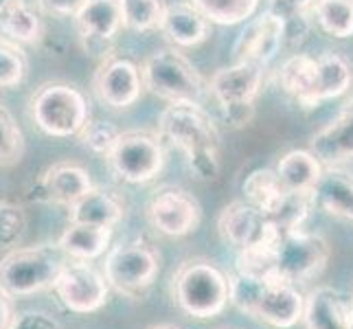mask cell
<instances>
[{"instance_id":"12","label":"cell","mask_w":353,"mask_h":329,"mask_svg":"<svg viewBox=\"0 0 353 329\" xmlns=\"http://www.w3.org/2000/svg\"><path fill=\"white\" fill-rule=\"evenodd\" d=\"M53 290L59 303L72 314H94L110 301V286L90 261L68 259Z\"/></svg>"},{"instance_id":"8","label":"cell","mask_w":353,"mask_h":329,"mask_svg":"<svg viewBox=\"0 0 353 329\" xmlns=\"http://www.w3.org/2000/svg\"><path fill=\"white\" fill-rule=\"evenodd\" d=\"M143 88L167 103L193 101L198 103L206 83L191 59L178 48H161L145 57L141 64Z\"/></svg>"},{"instance_id":"1","label":"cell","mask_w":353,"mask_h":329,"mask_svg":"<svg viewBox=\"0 0 353 329\" xmlns=\"http://www.w3.org/2000/svg\"><path fill=\"white\" fill-rule=\"evenodd\" d=\"M158 139L182 152L193 178L209 182L220 176V132L200 103H169L158 119Z\"/></svg>"},{"instance_id":"5","label":"cell","mask_w":353,"mask_h":329,"mask_svg":"<svg viewBox=\"0 0 353 329\" xmlns=\"http://www.w3.org/2000/svg\"><path fill=\"white\" fill-rule=\"evenodd\" d=\"M66 261L57 243L11 248L0 259V292L16 301L53 290Z\"/></svg>"},{"instance_id":"34","label":"cell","mask_w":353,"mask_h":329,"mask_svg":"<svg viewBox=\"0 0 353 329\" xmlns=\"http://www.w3.org/2000/svg\"><path fill=\"white\" fill-rule=\"evenodd\" d=\"M119 134H121V130L114 123H110V121H101V119L90 121L88 119V123L79 130L77 139L81 141V145L86 150L105 156L108 150L112 148V143L117 141Z\"/></svg>"},{"instance_id":"18","label":"cell","mask_w":353,"mask_h":329,"mask_svg":"<svg viewBox=\"0 0 353 329\" xmlns=\"http://www.w3.org/2000/svg\"><path fill=\"white\" fill-rule=\"evenodd\" d=\"M90 174L81 165L75 163H57L33 182L29 198L40 204L68 206L75 204L83 193L92 189Z\"/></svg>"},{"instance_id":"39","label":"cell","mask_w":353,"mask_h":329,"mask_svg":"<svg viewBox=\"0 0 353 329\" xmlns=\"http://www.w3.org/2000/svg\"><path fill=\"white\" fill-rule=\"evenodd\" d=\"M347 306H349V325L353 329V299H351V303H347Z\"/></svg>"},{"instance_id":"40","label":"cell","mask_w":353,"mask_h":329,"mask_svg":"<svg viewBox=\"0 0 353 329\" xmlns=\"http://www.w3.org/2000/svg\"><path fill=\"white\" fill-rule=\"evenodd\" d=\"M148 329H180L176 325H154V327H148Z\"/></svg>"},{"instance_id":"29","label":"cell","mask_w":353,"mask_h":329,"mask_svg":"<svg viewBox=\"0 0 353 329\" xmlns=\"http://www.w3.org/2000/svg\"><path fill=\"white\" fill-rule=\"evenodd\" d=\"M312 14L319 27L332 38L345 40L353 35V3L351 0H316Z\"/></svg>"},{"instance_id":"9","label":"cell","mask_w":353,"mask_h":329,"mask_svg":"<svg viewBox=\"0 0 353 329\" xmlns=\"http://www.w3.org/2000/svg\"><path fill=\"white\" fill-rule=\"evenodd\" d=\"M330 241L321 233L294 228L274 239V275L288 283H310L330 263Z\"/></svg>"},{"instance_id":"22","label":"cell","mask_w":353,"mask_h":329,"mask_svg":"<svg viewBox=\"0 0 353 329\" xmlns=\"http://www.w3.org/2000/svg\"><path fill=\"white\" fill-rule=\"evenodd\" d=\"M312 200L330 217L353 222V176L340 167H325L312 189Z\"/></svg>"},{"instance_id":"42","label":"cell","mask_w":353,"mask_h":329,"mask_svg":"<svg viewBox=\"0 0 353 329\" xmlns=\"http://www.w3.org/2000/svg\"><path fill=\"white\" fill-rule=\"evenodd\" d=\"M351 3H353V0H351Z\"/></svg>"},{"instance_id":"21","label":"cell","mask_w":353,"mask_h":329,"mask_svg":"<svg viewBox=\"0 0 353 329\" xmlns=\"http://www.w3.org/2000/svg\"><path fill=\"white\" fill-rule=\"evenodd\" d=\"M158 31L176 48H193L209 40L211 22L191 3H174L165 5V14Z\"/></svg>"},{"instance_id":"15","label":"cell","mask_w":353,"mask_h":329,"mask_svg":"<svg viewBox=\"0 0 353 329\" xmlns=\"http://www.w3.org/2000/svg\"><path fill=\"white\" fill-rule=\"evenodd\" d=\"M92 90L97 99L112 110H128L141 99L143 79L141 66L123 55L103 57L92 79Z\"/></svg>"},{"instance_id":"16","label":"cell","mask_w":353,"mask_h":329,"mask_svg":"<svg viewBox=\"0 0 353 329\" xmlns=\"http://www.w3.org/2000/svg\"><path fill=\"white\" fill-rule=\"evenodd\" d=\"M217 233L224 243L237 250L259 246L279 237L270 217L246 200H235L224 206L217 217Z\"/></svg>"},{"instance_id":"3","label":"cell","mask_w":353,"mask_h":329,"mask_svg":"<svg viewBox=\"0 0 353 329\" xmlns=\"http://www.w3.org/2000/svg\"><path fill=\"white\" fill-rule=\"evenodd\" d=\"M228 303L274 329L299 325L305 310V297L299 286L281 279H254L241 272L228 275Z\"/></svg>"},{"instance_id":"19","label":"cell","mask_w":353,"mask_h":329,"mask_svg":"<svg viewBox=\"0 0 353 329\" xmlns=\"http://www.w3.org/2000/svg\"><path fill=\"white\" fill-rule=\"evenodd\" d=\"M310 152L319 158L323 167H340L353 161V101L314 134Z\"/></svg>"},{"instance_id":"27","label":"cell","mask_w":353,"mask_h":329,"mask_svg":"<svg viewBox=\"0 0 353 329\" xmlns=\"http://www.w3.org/2000/svg\"><path fill=\"white\" fill-rule=\"evenodd\" d=\"M241 191H243V200L257 206L265 215H270L288 193L274 169H254L243 180Z\"/></svg>"},{"instance_id":"7","label":"cell","mask_w":353,"mask_h":329,"mask_svg":"<svg viewBox=\"0 0 353 329\" xmlns=\"http://www.w3.org/2000/svg\"><path fill=\"white\" fill-rule=\"evenodd\" d=\"M31 121L42 134L53 139L77 137L88 123V99L77 86L64 81H48L31 94L29 99Z\"/></svg>"},{"instance_id":"14","label":"cell","mask_w":353,"mask_h":329,"mask_svg":"<svg viewBox=\"0 0 353 329\" xmlns=\"http://www.w3.org/2000/svg\"><path fill=\"white\" fill-rule=\"evenodd\" d=\"M72 18L83 51L101 59L110 55L117 35L123 29L119 0H86Z\"/></svg>"},{"instance_id":"37","label":"cell","mask_w":353,"mask_h":329,"mask_svg":"<svg viewBox=\"0 0 353 329\" xmlns=\"http://www.w3.org/2000/svg\"><path fill=\"white\" fill-rule=\"evenodd\" d=\"M86 0H38V7L51 16H75Z\"/></svg>"},{"instance_id":"13","label":"cell","mask_w":353,"mask_h":329,"mask_svg":"<svg viewBox=\"0 0 353 329\" xmlns=\"http://www.w3.org/2000/svg\"><path fill=\"white\" fill-rule=\"evenodd\" d=\"M145 215L156 233L165 237H187L200 226L202 206L187 189L165 185L152 193Z\"/></svg>"},{"instance_id":"4","label":"cell","mask_w":353,"mask_h":329,"mask_svg":"<svg viewBox=\"0 0 353 329\" xmlns=\"http://www.w3.org/2000/svg\"><path fill=\"white\" fill-rule=\"evenodd\" d=\"M172 297L178 310L191 319H215L228 306V275L211 259H187L172 277Z\"/></svg>"},{"instance_id":"41","label":"cell","mask_w":353,"mask_h":329,"mask_svg":"<svg viewBox=\"0 0 353 329\" xmlns=\"http://www.w3.org/2000/svg\"><path fill=\"white\" fill-rule=\"evenodd\" d=\"M220 329H233V327H220Z\"/></svg>"},{"instance_id":"17","label":"cell","mask_w":353,"mask_h":329,"mask_svg":"<svg viewBox=\"0 0 353 329\" xmlns=\"http://www.w3.org/2000/svg\"><path fill=\"white\" fill-rule=\"evenodd\" d=\"M288 33V22L265 9L263 14L246 22L233 46L235 62H250L268 66L276 57Z\"/></svg>"},{"instance_id":"32","label":"cell","mask_w":353,"mask_h":329,"mask_svg":"<svg viewBox=\"0 0 353 329\" xmlns=\"http://www.w3.org/2000/svg\"><path fill=\"white\" fill-rule=\"evenodd\" d=\"M29 59L16 42L0 38V90H14L27 79Z\"/></svg>"},{"instance_id":"28","label":"cell","mask_w":353,"mask_h":329,"mask_svg":"<svg viewBox=\"0 0 353 329\" xmlns=\"http://www.w3.org/2000/svg\"><path fill=\"white\" fill-rule=\"evenodd\" d=\"M211 24L233 27L254 16L261 0H189Z\"/></svg>"},{"instance_id":"25","label":"cell","mask_w":353,"mask_h":329,"mask_svg":"<svg viewBox=\"0 0 353 329\" xmlns=\"http://www.w3.org/2000/svg\"><path fill=\"white\" fill-rule=\"evenodd\" d=\"M42 31V18L27 0H3L0 3V38L16 44H35L40 42Z\"/></svg>"},{"instance_id":"2","label":"cell","mask_w":353,"mask_h":329,"mask_svg":"<svg viewBox=\"0 0 353 329\" xmlns=\"http://www.w3.org/2000/svg\"><path fill=\"white\" fill-rule=\"evenodd\" d=\"M279 88L301 108L312 110L343 97L353 81V66L338 53H296L279 68Z\"/></svg>"},{"instance_id":"38","label":"cell","mask_w":353,"mask_h":329,"mask_svg":"<svg viewBox=\"0 0 353 329\" xmlns=\"http://www.w3.org/2000/svg\"><path fill=\"white\" fill-rule=\"evenodd\" d=\"M14 314V299H9L5 292H0V329H9Z\"/></svg>"},{"instance_id":"20","label":"cell","mask_w":353,"mask_h":329,"mask_svg":"<svg viewBox=\"0 0 353 329\" xmlns=\"http://www.w3.org/2000/svg\"><path fill=\"white\" fill-rule=\"evenodd\" d=\"M128 213L125 198L110 187H92L68 206V222L114 228Z\"/></svg>"},{"instance_id":"24","label":"cell","mask_w":353,"mask_h":329,"mask_svg":"<svg viewBox=\"0 0 353 329\" xmlns=\"http://www.w3.org/2000/svg\"><path fill=\"white\" fill-rule=\"evenodd\" d=\"M112 230L105 226H92V224H75L68 222L64 233L59 235L57 246L68 259L75 261H94L103 257L110 250Z\"/></svg>"},{"instance_id":"26","label":"cell","mask_w":353,"mask_h":329,"mask_svg":"<svg viewBox=\"0 0 353 329\" xmlns=\"http://www.w3.org/2000/svg\"><path fill=\"white\" fill-rule=\"evenodd\" d=\"M323 165L310 150H292L285 156L279 158V163L274 167L276 176L281 178L283 187L288 191H301V193H312L316 187Z\"/></svg>"},{"instance_id":"30","label":"cell","mask_w":353,"mask_h":329,"mask_svg":"<svg viewBox=\"0 0 353 329\" xmlns=\"http://www.w3.org/2000/svg\"><path fill=\"white\" fill-rule=\"evenodd\" d=\"M123 14V29L134 33L158 31L165 14L163 0H119Z\"/></svg>"},{"instance_id":"35","label":"cell","mask_w":353,"mask_h":329,"mask_svg":"<svg viewBox=\"0 0 353 329\" xmlns=\"http://www.w3.org/2000/svg\"><path fill=\"white\" fill-rule=\"evenodd\" d=\"M9 329H64L62 323L53 319L48 312L42 310H24L16 312L14 319H11Z\"/></svg>"},{"instance_id":"33","label":"cell","mask_w":353,"mask_h":329,"mask_svg":"<svg viewBox=\"0 0 353 329\" xmlns=\"http://www.w3.org/2000/svg\"><path fill=\"white\" fill-rule=\"evenodd\" d=\"M29 217L20 204L0 200V250H11L27 233Z\"/></svg>"},{"instance_id":"10","label":"cell","mask_w":353,"mask_h":329,"mask_svg":"<svg viewBox=\"0 0 353 329\" xmlns=\"http://www.w3.org/2000/svg\"><path fill=\"white\" fill-rule=\"evenodd\" d=\"M105 161L112 174L130 185H145L158 178L165 167V143L158 134L145 130L121 132L112 148L108 150Z\"/></svg>"},{"instance_id":"31","label":"cell","mask_w":353,"mask_h":329,"mask_svg":"<svg viewBox=\"0 0 353 329\" xmlns=\"http://www.w3.org/2000/svg\"><path fill=\"white\" fill-rule=\"evenodd\" d=\"M24 132L7 106L0 103V167H14L24 156Z\"/></svg>"},{"instance_id":"11","label":"cell","mask_w":353,"mask_h":329,"mask_svg":"<svg viewBox=\"0 0 353 329\" xmlns=\"http://www.w3.org/2000/svg\"><path fill=\"white\" fill-rule=\"evenodd\" d=\"M265 66L250 62H235L224 66L206 83L215 103L226 110V119L235 128L246 126L252 114V103L263 88Z\"/></svg>"},{"instance_id":"23","label":"cell","mask_w":353,"mask_h":329,"mask_svg":"<svg viewBox=\"0 0 353 329\" xmlns=\"http://www.w3.org/2000/svg\"><path fill=\"white\" fill-rule=\"evenodd\" d=\"M303 323L305 329H351L347 301L330 286L316 288L305 297Z\"/></svg>"},{"instance_id":"36","label":"cell","mask_w":353,"mask_h":329,"mask_svg":"<svg viewBox=\"0 0 353 329\" xmlns=\"http://www.w3.org/2000/svg\"><path fill=\"white\" fill-rule=\"evenodd\" d=\"M314 5H316V0H270L268 9H270L272 14L281 16L285 22H290L303 16L305 11H312Z\"/></svg>"},{"instance_id":"6","label":"cell","mask_w":353,"mask_h":329,"mask_svg":"<svg viewBox=\"0 0 353 329\" xmlns=\"http://www.w3.org/2000/svg\"><path fill=\"white\" fill-rule=\"evenodd\" d=\"M161 263L163 255L156 243L139 237L121 241L108 250L101 272L110 290L137 301L154 288L161 275Z\"/></svg>"}]
</instances>
